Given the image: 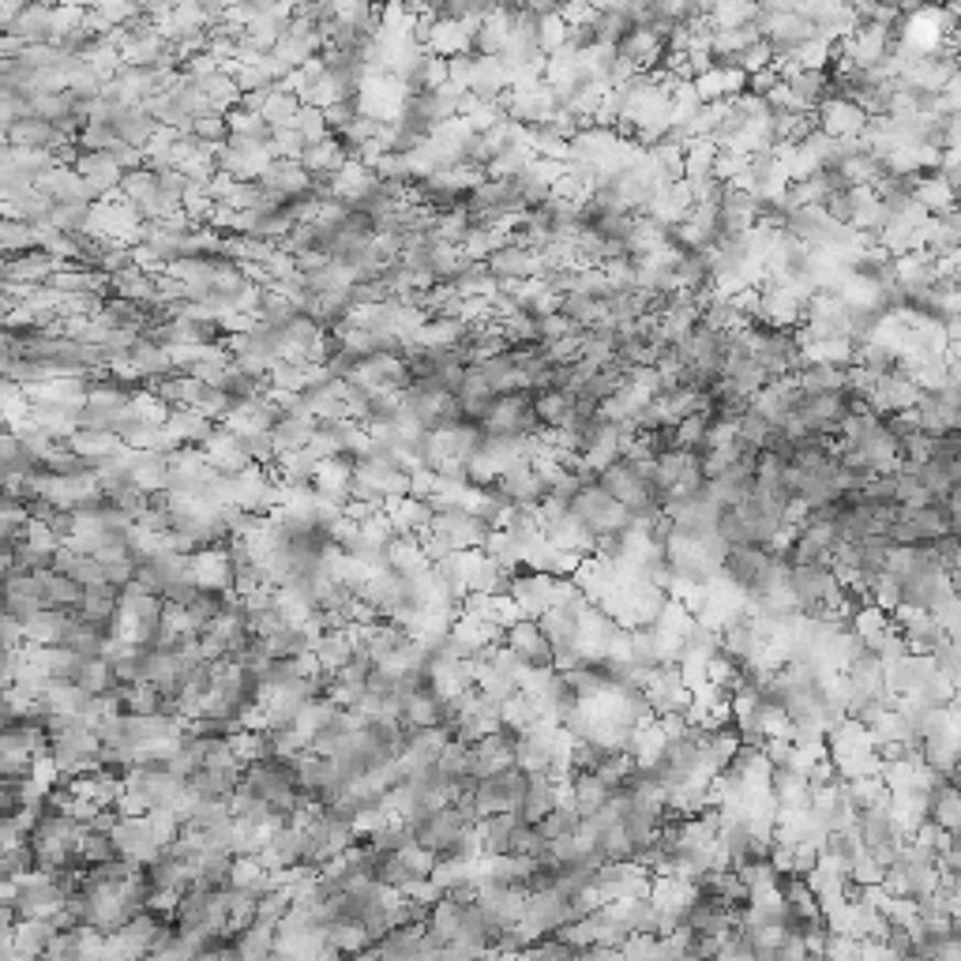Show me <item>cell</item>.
Returning a JSON list of instances; mask_svg holds the SVG:
<instances>
[{
    "label": "cell",
    "mask_w": 961,
    "mask_h": 961,
    "mask_svg": "<svg viewBox=\"0 0 961 961\" xmlns=\"http://www.w3.org/2000/svg\"><path fill=\"white\" fill-rule=\"evenodd\" d=\"M526 796H523V808H518V819L529 822V827H537L548 811L560 804V785L564 782H553L548 774H526Z\"/></svg>",
    "instance_id": "15"
},
{
    "label": "cell",
    "mask_w": 961,
    "mask_h": 961,
    "mask_svg": "<svg viewBox=\"0 0 961 961\" xmlns=\"http://www.w3.org/2000/svg\"><path fill=\"white\" fill-rule=\"evenodd\" d=\"M484 383L492 387V395H515V391H526V380L518 376V369L507 361V350H503L500 357H489V361L478 364Z\"/></svg>",
    "instance_id": "18"
},
{
    "label": "cell",
    "mask_w": 961,
    "mask_h": 961,
    "mask_svg": "<svg viewBox=\"0 0 961 961\" xmlns=\"http://www.w3.org/2000/svg\"><path fill=\"white\" fill-rule=\"evenodd\" d=\"M924 822L939 827L942 834H958L961 827V800L954 789V777H942L924 793Z\"/></svg>",
    "instance_id": "7"
},
{
    "label": "cell",
    "mask_w": 961,
    "mask_h": 961,
    "mask_svg": "<svg viewBox=\"0 0 961 961\" xmlns=\"http://www.w3.org/2000/svg\"><path fill=\"white\" fill-rule=\"evenodd\" d=\"M782 84L789 87L793 109H800V113H816V109L830 98L827 72H816V68H796L782 79Z\"/></svg>",
    "instance_id": "12"
},
{
    "label": "cell",
    "mask_w": 961,
    "mask_h": 961,
    "mask_svg": "<svg viewBox=\"0 0 961 961\" xmlns=\"http://www.w3.org/2000/svg\"><path fill=\"white\" fill-rule=\"evenodd\" d=\"M816 124L830 140H856V135L864 132L867 117L860 113L849 98H827V102L816 109Z\"/></svg>",
    "instance_id": "8"
},
{
    "label": "cell",
    "mask_w": 961,
    "mask_h": 961,
    "mask_svg": "<svg viewBox=\"0 0 961 961\" xmlns=\"http://www.w3.org/2000/svg\"><path fill=\"white\" fill-rule=\"evenodd\" d=\"M545 853V838L537 834V827H529V822H523L518 819V827L511 830V838H507V853L503 856H542Z\"/></svg>",
    "instance_id": "25"
},
{
    "label": "cell",
    "mask_w": 961,
    "mask_h": 961,
    "mask_svg": "<svg viewBox=\"0 0 961 961\" xmlns=\"http://www.w3.org/2000/svg\"><path fill=\"white\" fill-rule=\"evenodd\" d=\"M484 267L492 271V279H515V282H529V279H542L545 274V263L537 252H523V249H511L503 244L484 260Z\"/></svg>",
    "instance_id": "11"
},
{
    "label": "cell",
    "mask_w": 961,
    "mask_h": 961,
    "mask_svg": "<svg viewBox=\"0 0 961 961\" xmlns=\"http://www.w3.org/2000/svg\"><path fill=\"white\" fill-rule=\"evenodd\" d=\"M771 64H774V50H771V42H763V39H758L755 45H747V50L736 57V68L744 72V76H755V72L771 68Z\"/></svg>",
    "instance_id": "29"
},
{
    "label": "cell",
    "mask_w": 961,
    "mask_h": 961,
    "mask_svg": "<svg viewBox=\"0 0 961 961\" xmlns=\"http://www.w3.org/2000/svg\"><path fill=\"white\" fill-rule=\"evenodd\" d=\"M777 84H782V76H777L774 64H771V68H763V72H755V76H747V95L766 98Z\"/></svg>",
    "instance_id": "31"
},
{
    "label": "cell",
    "mask_w": 961,
    "mask_h": 961,
    "mask_svg": "<svg viewBox=\"0 0 961 961\" xmlns=\"http://www.w3.org/2000/svg\"><path fill=\"white\" fill-rule=\"evenodd\" d=\"M931 282H936V260H931L928 252H902L894 255V286H898L905 297H913V293L928 290Z\"/></svg>",
    "instance_id": "14"
},
{
    "label": "cell",
    "mask_w": 961,
    "mask_h": 961,
    "mask_svg": "<svg viewBox=\"0 0 961 961\" xmlns=\"http://www.w3.org/2000/svg\"><path fill=\"white\" fill-rule=\"evenodd\" d=\"M534 417L542 428H564L571 421V391H542V395H534Z\"/></svg>",
    "instance_id": "19"
},
{
    "label": "cell",
    "mask_w": 961,
    "mask_h": 961,
    "mask_svg": "<svg viewBox=\"0 0 961 961\" xmlns=\"http://www.w3.org/2000/svg\"><path fill=\"white\" fill-rule=\"evenodd\" d=\"M954 196H958V192L950 188V185H942V181L931 170L928 173H917V181H913V204H920L931 218L942 215L947 207H954Z\"/></svg>",
    "instance_id": "17"
},
{
    "label": "cell",
    "mask_w": 961,
    "mask_h": 961,
    "mask_svg": "<svg viewBox=\"0 0 961 961\" xmlns=\"http://www.w3.org/2000/svg\"><path fill=\"white\" fill-rule=\"evenodd\" d=\"M237 782H241V771L199 766L196 774L185 777V789H188L192 800H199V804H230V796L237 793Z\"/></svg>",
    "instance_id": "10"
},
{
    "label": "cell",
    "mask_w": 961,
    "mask_h": 961,
    "mask_svg": "<svg viewBox=\"0 0 961 961\" xmlns=\"http://www.w3.org/2000/svg\"><path fill=\"white\" fill-rule=\"evenodd\" d=\"M560 45H567V23L560 20V15H548V20H542V57H553Z\"/></svg>",
    "instance_id": "30"
},
{
    "label": "cell",
    "mask_w": 961,
    "mask_h": 961,
    "mask_svg": "<svg viewBox=\"0 0 961 961\" xmlns=\"http://www.w3.org/2000/svg\"><path fill=\"white\" fill-rule=\"evenodd\" d=\"M920 395H924V391H917L909 380L898 376V372H891V376L875 380L872 395H867V409H872L875 417L902 414V409H913V406H917Z\"/></svg>",
    "instance_id": "9"
},
{
    "label": "cell",
    "mask_w": 961,
    "mask_h": 961,
    "mask_svg": "<svg viewBox=\"0 0 961 961\" xmlns=\"http://www.w3.org/2000/svg\"><path fill=\"white\" fill-rule=\"evenodd\" d=\"M484 436H537L542 425L534 417V395L515 391V395H496L489 417H484Z\"/></svg>",
    "instance_id": "3"
},
{
    "label": "cell",
    "mask_w": 961,
    "mask_h": 961,
    "mask_svg": "<svg viewBox=\"0 0 961 961\" xmlns=\"http://www.w3.org/2000/svg\"><path fill=\"white\" fill-rule=\"evenodd\" d=\"M567 507H571V515L579 518V523L590 529L593 537H601V534H627L631 526V515L624 507H620L616 500L609 496L605 489H601V484H593V489H579L571 496V503H567Z\"/></svg>",
    "instance_id": "1"
},
{
    "label": "cell",
    "mask_w": 961,
    "mask_h": 961,
    "mask_svg": "<svg viewBox=\"0 0 961 961\" xmlns=\"http://www.w3.org/2000/svg\"><path fill=\"white\" fill-rule=\"evenodd\" d=\"M758 324L774 331H796L804 324V305L777 282H758Z\"/></svg>",
    "instance_id": "5"
},
{
    "label": "cell",
    "mask_w": 961,
    "mask_h": 961,
    "mask_svg": "<svg viewBox=\"0 0 961 961\" xmlns=\"http://www.w3.org/2000/svg\"><path fill=\"white\" fill-rule=\"evenodd\" d=\"M451 290L459 293V297H484L492 301L496 297V279H492V271L484 267V263H470L459 279L451 282Z\"/></svg>",
    "instance_id": "22"
},
{
    "label": "cell",
    "mask_w": 961,
    "mask_h": 961,
    "mask_svg": "<svg viewBox=\"0 0 961 961\" xmlns=\"http://www.w3.org/2000/svg\"><path fill=\"white\" fill-rule=\"evenodd\" d=\"M560 313L571 319L579 331H590V327L605 324V305L593 297H582V293H567V297H560Z\"/></svg>",
    "instance_id": "21"
},
{
    "label": "cell",
    "mask_w": 961,
    "mask_h": 961,
    "mask_svg": "<svg viewBox=\"0 0 961 961\" xmlns=\"http://www.w3.org/2000/svg\"><path fill=\"white\" fill-rule=\"evenodd\" d=\"M567 335H579V327H575L564 313H548V316L537 319V342L542 346L560 342V338H567Z\"/></svg>",
    "instance_id": "27"
},
{
    "label": "cell",
    "mask_w": 961,
    "mask_h": 961,
    "mask_svg": "<svg viewBox=\"0 0 961 961\" xmlns=\"http://www.w3.org/2000/svg\"><path fill=\"white\" fill-rule=\"evenodd\" d=\"M567 793H571V804L579 816H593V811H601V804L609 800V789L593 774H575L571 782H567Z\"/></svg>",
    "instance_id": "20"
},
{
    "label": "cell",
    "mask_w": 961,
    "mask_h": 961,
    "mask_svg": "<svg viewBox=\"0 0 961 961\" xmlns=\"http://www.w3.org/2000/svg\"><path fill=\"white\" fill-rule=\"evenodd\" d=\"M575 827H579V811H575V804H556V808L537 822V834H542L545 841L575 838Z\"/></svg>",
    "instance_id": "23"
},
{
    "label": "cell",
    "mask_w": 961,
    "mask_h": 961,
    "mask_svg": "<svg viewBox=\"0 0 961 961\" xmlns=\"http://www.w3.org/2000/svg\"><path fill=\"white\" fill-rule=\"evenodd\" d=\"M526 782L529 777L518 771V766H507L500 774H489L478 782V793H473V816L489 819V816H503V811H518L526 796Z\"/></svg>",
    "instance_id": "2"
},
{
    "label": "cell",
    "mask_w": 961,
    "mask_h": 961,
    "mask_svg": "<svg viewBox=\"0 0 961 961\" xmlns=\"http://www.w3.org/2000/svg\"><path fill=\"white\" fill-rule=\"evenodd\" d=\"M691 87H695V98H699L702 106H707V102H732V98L747 90V76L740 68H710L707 76H699Z\"/></svg>",
    "instance_id": "16"
},
{
    "label": "cell",
    "mask_w": 961,
    "mask_h": 961,
    "mask_svg": "<svg viewBox=\"0 0 961 961\" xmlns=\"http://www.w3.org/2000/svg\"><path fill=\"white\" fill-rule=\"evenodd\" d=\"M395 856H398L402 864H406L417 878H433V872H436V853H433V849H421L417 841H409V845H402Z\"/></svg>",
    "instance_id": "26"
},
{
    "label": "cell",
    "mask_w": 961,
    "mask_h": 961,
    "mask_svg": "<svg viewBox=\"0 0 961 961\" xmlns=\"http://www.w3.org/2000/svg\"><path fill=\"white\" fill-rule=\"evenodd\" d=\"M744 455H740L736 444L729 447H702L699 451V470H702V481H718L721 473L729 470V466H736Z\"/></svg>",
    "instance_id": "24"
},
{
    "label": "cell",
    "mask_w": 961,
    "mask_h": 961,
    "mask_svg": "<svg viewBox=\"0 0 961 961\" xmlns=\"http://www.w3.org/2000/svg\"><path fill=\"white\" fill-rule=\"evenodd\" d=\"M789 598L793 605L800 609V616H816L827 590L834 586V575H830L827 564H800V567H789Z\"/></svg>",
    "instance_id": "4"
},
{
    "label": "cell",
    "mask_w": 961,
    "mask_h": 961,
    "mask_svg": "<svg viewBox=\"0 0 961 961\" xmlns=\"http://www.w3.org/2000/svg\"><path fill=\"white\" fill-rule=\"evenodd\" d=\"M894 492H898V478L894 473H872L860 489V500L864 503H894Z\"/></svg>",
    "instance_id": "28"
},
{
    "label": "cell",
    "mask_w": 961,
    "mask_h": 961,
    "mask_svg": "<svg viewBox=\"0 0 961 961\" xmlns=\"http://www.w3.org/2000/svg\"><path fill=\"white\" fill-rule=\"evenodd\" d=\"M503 646L529 669H553V646L542 635L537 620H515L511 627H503Z\"/></svg>",
    "instance_id": "6"
},
{
    "label": "cell",
    "mask_w": 961,
    "mask_h": 961,
    "mask_svg": "<svg viewBox=\"0 0 961 961\" xmlns=\"http://www.w3.org/2000/svg\"><path fill=\"white\" fill-rule=\"evenodd\" d=\"M542 534H545L548 545L560 548L564 556H575V560H586V556H590V548H593V534L571 515V511H567L564 518H556V523L542 526Z\"/></svg>",
    "instance_id": "13"
}]
</instances>
